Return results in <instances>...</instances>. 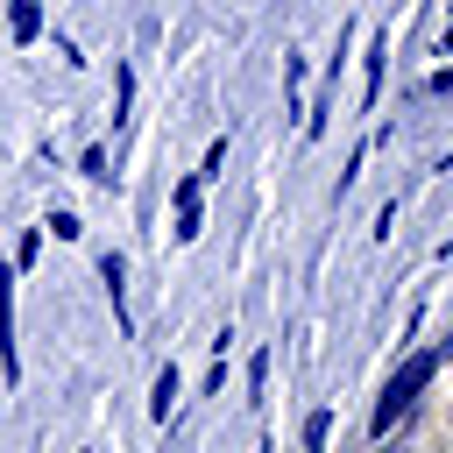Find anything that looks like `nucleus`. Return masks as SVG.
I'll list each match as a JSON object with an SVG mask.
<instances>
[{"mask_svg": "<svg viewBox=\"0 0 453 453\" xmlns=\"http://www.w3.org/2000/svg\"><path fill=\"white\" fill-rule=\"evenodd\" d=\"M446 347H453V340H446Z\"/></svg>", "mask_w": 453, "mask_h": 453, "instance_id": "obj_10", "label": "nucleus"}, {"mask_svg": "<svg viewBox=\"0 0 453 453\" xmlns=\"http://www.w3.org/2000/svg\"><path fill=\"white\" fill-rule=\"evenodd\" d=\"M0 375L14 382V269H0Z\"/></svg>", "mask_w": 453, "mask_h": 453, "instance_id": "obj_2", "label": "nucleus"}, {"mask_svg": "<svg viewBox=\"0 0 453 453\" xmlns=\"http://www.w3.org/2000/svg\"><path fill=\"white\" fill-rule=\"evenodd\" d=\"M432 368H439V354H411V361L389 375V389L375 396V418H368V425H375V439H382V432H389V425H396V418L418 403V389L432 382Z\"/></svg>", "mask_w": 453, "mask_h": 453, "instance_id": "obj_1", "label": "nucleus"}, {"mask_svg": "<svg viewBox=\"0 0 453 453\" xmlns=\"http://www.w3.org/2000/svg\"><path fill=\"white\" fill-rule=\"evenodd\" d=\"M7 28H14V42H35L42 35V7L35 0H7Z\"/></svg>", "mask_w": 453, "mask_h": 453, "instance_id": "obj_4", "label": "nucleus"}, {"mask_svg": "<svg viewBox=\"0 0 453 453\" xmlns=\"http://www.w3.org/2000/svg\"><path fill=\"white\" fill-rule=\"evenodd\" d=\"M198 184L205 177H184L177 184V241H198Z\"/></svg>", "mask_w": 453, "mask_h": 453, "instance_id": "obj_3", "label": "nucleus"}, {"mask_svg": "<svg viewBox=\"0 0 453 453\" xmlns=\"http://www.w3.org/2000/svg\"><path fill=\"white\" fill-rule=\"evenodd\" d=\"M326 432H333V418H326V411H311V418H304V446H311V453H326Z\"/></svg>", "mask_w": 453, "mask_h": 453, "instance_id": "obj_6", "label": "nucleus"}, {"mask_svg": "<svg viewBox=\"0 0 453 453\" xmlns=\"http://www.w3.org/2000/svg\"><path fill=\"white\" fill-rule=\"evenodd\" d=\"M170 403H177V368H163V375H156V396H149V411H156V418H170Z\"/></svg>", "mask_w": 453, "mask_h": 453, "instance_id": "obj_5", "label": "nucleus"}, {"mask_svg": "<svg viewBox=\"0 0 453 453\" xmlns=\"http://www.w3.org/2000/svg\"><path fill=\"white\" fill-rule=\"evenodd\" d=\"M375 92H382V42L368 50V106H375Z\"/></svg>", "mask_w": 453, "mask_h": 453, "instance_id": "obj_7", "label": "nucleus"}, {"mask_svg": "<svg viewBox=\"0 0 453 453\" xmlns=\"http://www.w3.org/2000/svg\"><path fill=\"white\" fill-rule=\"evenodd\" d=\"M382 453H403V446H382Z\"/></svg>", "mask_w": 453, "mask_h": 453, "instance_id": "obj_9", "label": "nucleus"}, {"mask_svg": "<svg viewBox=\"0 0 453 453\" xmlns=\"http://www.w3.org/2000/svg\"><path fill=\"white\" fill-rule=\"evenodd\" d=\"M219 163H226V142H212V149H205V163H198L191 177H219Z\"/></svg>", "mask_w": 453, "mask_h": 453, "instance_id": "obj_8", "label": "nucleus"}]
</instances>
